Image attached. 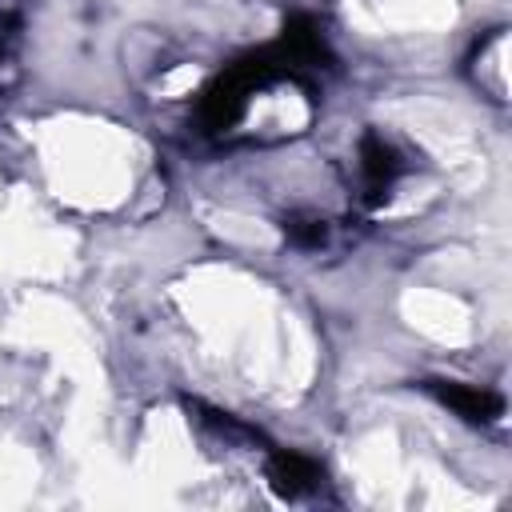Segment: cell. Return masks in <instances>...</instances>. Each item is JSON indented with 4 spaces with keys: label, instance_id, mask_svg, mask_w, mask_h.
I'll return each instance as SVG.
<instances>
[{
    "label": "cell",
    "instance_id": "obj_1",
    "mask_svg": "<svg viewBox=\"0 0 512 512\" xmlns=\"http://www.w3.org/2000/svg\"><path fill=\"white\" fill-rule=\"evenodd\" d=\"M432 388L448 408H456L468 420H492L500 412V396H492L484 388H464V384H432Z\"/></svg>",
    "mask_w": 512,
    "mask_h": 512
},
{
    "label": "cell",
    "instance_id": "obj_2",
    "mask_svg": "<svg viewBox=\"0 0 512 512\" xmlns=\"http://www.w3.org/2000/svg\"><path fill=\"white\" fill-rule=\"evenodd\" d=\"M268 476H272V484H276L284 496H296V492H304V488H312V484L320 480L316 464L304 460V456H296V452H280V456L272 460Z\"/></svg>",
    "mask_w": 512,
    "mask_h": 512
}]
</instances>
